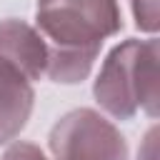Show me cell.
I'll use <instances>...</instances> for the list:
<instances>
[{
  "mask_svg": "<svg viewBox=\"0 0 160 160\" xmlns=\"http://www.w3.org/2000/svg\"><path fill=\"white\" fill-rule=\"evenodd\" d=\"M35 28L48 45L45 78L82 82L108 38L122 30L118 0H38Z\"/></svg>",
  "mask_w": 160,
  "mask_h": 160,
  "instance_id": "6da1fadb",
  "label": "cell"
},
{
  "mask_svg": "<svg viewBox=\"0 0 160 160\" xmlns=\"http://www.w3.org/2000/svg\"><path fill=\"white\" fill-rule=\"evenodd\" d=\"M158 38H128L115 45L92 82L95 102L115 120H132L140 110L158 118Z\"/></svg>",
  "mask_w": 160,
  "mask_h": 160,
  "instance_id": "7a4b0ae2",
  "label": "cell"
},
{
  "mask_svg": "<svg viewBox=\"0 0 160 160\" xmlns=\"http://www.w3.org/2000/svg\"><path fill=\"white\" fill-rule=\"evenodd\" d=\"M52 160H128V140L92 108L65 112L48 135Z\"/></svg>",
  "mask_w": 160,
  "mask_h": 160,
  "instance_id": "3957f363",
  "label": "cell"
},
{
  "mask_svg": "<svg viewBox=\"0 0 160 160\" xmlns=\"http://www.w3.org/2000/svg\"><path fill=\"white\" fill-rule=\"evenodd\" d=\"M48 45L35 25L8 18L0 20V70H8L28 82L45 75Z\"/></svg>",
  "mask_w": 160,
  "mask_h": 160,
  "instance_id": "277c9868",
  "label": "cell"
},
{
  "mask_svg": "<svg viewBox=\"0 0 160 160\" xmlns=\"http://www.w3.org/2000/svg\"><path fill=\"white\" fill-rule=\"evenodd\" d=\"M35 108L32 82L0 70V145L12 142L28 125Z\"/></svg>",
  "mask_w": 160,
  "mask_h": 160,
  "instance_id": "5b68a950",
  "label": "cell"
},
{
  "mask_svg": "<svg viewBox=\"0 0 160 160\" xmlns=\"http://www.w3.org/2000/svg\"><path fill=\"white\" fill-rule=\"evenodd\" d=\"M132 8V18L140 32H150L155 35L160 28V10H158V0H130Z\"/></svg>",
  "mask_w": 160,
  "mask_h": 160,
  "instance_id": "8992f818",
  "label": "cell"
},
{
  "mask_svg": "<svg viewBox=\"0 0 160 160\" xmlns=\"http://www.w3.org/2000/svg\"><path fill=\"white\" fill-rule=\"evenodd\" d=\"M0 160H48V155L35 145V142H28V140H12L8 145V150L2 152Z\"/></svg>",
  "mask_w": 160,
  "mask_h": 160,
  "instance_id": "52a82bcc",
  "label": "cell"
}]
</instances>
